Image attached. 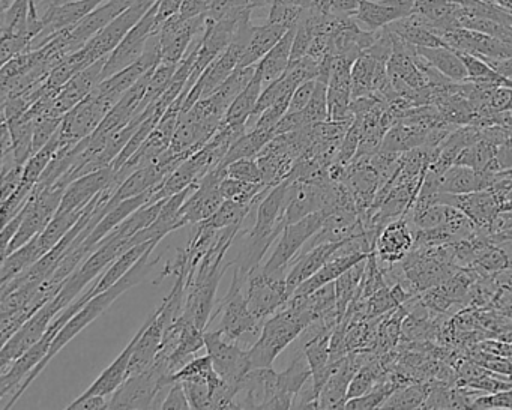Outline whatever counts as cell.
<instances>
[{
    "mask_svg": "<svg viewBox=\"0 0 512 410\" xmlns=\"http://www.w3.org/2000/svg\"><path fill=\"white\" fill-rule=\"evenodd\" d=\"M241 227L223 230L202 260L194 268L188 269L184 319L193 322L203 331L208 329L214 314L218 286L227 269L233 266V262H227L226 257L233 242L241 233Z\"/></svg>",
    "mask_w": 512,
    "mask_h": 410,
    "instance_id": "obj_1",
    "label": "cell"
},
{
    "mask_svg": "<svg viewBox=\"0 0 512 410\" xmlns=\"http://www.w3.org/2000/svg\"><path fill=\"white\" fill-rule=\"evenodd\" d=\"M158 244L152 245L145 254H143L142 259L134 265V268L125 275L122 280H119L115 286L110 287V289L104 290V292L98 293V295L92 296L67 323H65L64 328L59 331V334L56 335L55 341H53L52 347H50L49 355L46 356L43 362L26 377L25 382L22 383L19 389H17L16 394L10 398L7 406H5V410L11 409L17 401L22 397L23 392L32 385L35 379L43 373L44 368L49 365V362L70 343L73 338H76L83 329L88 328L95 319L103 316L106 313L107 308L119 298V296L124 295L127 290L133 289L137 284L142 283L148 278V275L151 274L152 269L158 265L160 262V257L157 259L151 260L152 253H154L155 247Z\"/></svg>",
    "mask_w": 512,
    "mask_h": 410,
    "instance_id": "obj_2",
    "label": "cell"
},
{
    "mask_svg": "<svg viewBox=\"0 0 512 410\" xmlns=\"http://www.w3.org/2000/svg\"><path fill=\"white\" fill-rule=\"evenodd\" d=\"M317 317L307 308L286 304L263 325L256 343L248 349L251 370L272 367L275 359L286 350L302 332L316 322Z\"/></svg>",
    "mask_w": 512,
    "mask_h": 410,
    "instance_id": "obj_3",
    "label": "cell"
},
{
    "mask_svg": "<svg viewBox=\"0 0 512 410\" xmlns=\"http://www.w3.org/2000/svg\"><path fill=\"white\" fill-rule=\"evenodd\" d=\"M248 275L241 272V269L233 266V278L230 289L226 296L215 305L214 314H212V325L217 317H220L217 331H220L227 340L238 343L245 335H254L259 337L265 323L260 322L248 307L247 298H245L244 287ZM208 326V328H209Z\"/></svg>",
    "mask_w": 512,
    "mask_h": 410,
    "instance_id": "obj_4",
    "label": "cell"
},
{
    "mask_svg": "<svg viewBox=\"0 0 512 410\" xmlns=\"http://www.w3.org/2000/svg\"><path fill=\"white\" fill-rule=\"evenodd\" d=\"M92 298L91 290H86L80 298H77L73 304L68 305L50 325L49 331L44 334V337L38 341L37 344L31 347L28 352L23 353L19 359L13 362L4 373L0 374V398L8 397L11 394L13 397L17 389L25 382L26 377L41 364L49 355L50 347L55 341L56 335L59 334L65 323Z\"/></svg>",
    "mask_w": 512,
    "mask_h": 410,
    "instance_id": "obj_5",
    "label": "cell"
},
{
    "mask_svg": "<svg viewBox=\"0 0 512 410\" xmlns=\"http://www.w3.org/2000/svg\"><path fill=\"white\" fill-rule=\"evenodd\" d=\"M173 383V373L160 359L122 382L110 398V409H151L157 395Z\"/></svg>",
    "mask_w": 512,
    "mask_h": 410,
    "instance_id": "obj_6",
    "label": "cell"
},
{
    "mask_svg": "<svg viewBox=\"0 0 512 410\" xmlns=\"http://www.w3.org/2000/svg\"><path fill=\"white\" fill-rule=\"evenodd\" d=\"M287 274H269L260 268L250 272L245 281L244 293L251 313L265 323L269 317L286 307L290 299Z\"/></svg>",
    "mask_w": 512,
    "mask_h": 410,
    "instance_id": "obj_7",
    "label": "cell"
},
{
    "mask_svg": "<svg viewBox=\"0 0 512 410\" xmlns=\"http://www.w3.org/2000/svg\"><path fill=\"white\" fill-rule=\"evenodd\" d=\"M326 215V211H317L296 223L287 224L268 262L262 265L263 271L269 274H287V268L292 265L305 244L322 229Z\"/></svg>",
    "mask_w": 512,
    "mask_h": 410,
    "instance_id": "obj_8",
    "label": "cell"
},
{
    "mask_svg": "<svg viewBox=\"0 0 512 410\" xmlns=\"http://www.w3.org/2000/svg\"><path fill=\"white\" fill-rule=\"evenodd\" d=\"M157 0H134L133 5L124 13L119 14L103 31L98 32L83 49L86 53L88 65L95 64L100 59L107 58L119 44L122 43L128 32L143 19L146 13L154 7Z\"/></svg>",
    "mask_w": 512,
    "mask_h": 410,
    "instance_id": "obj_9",
    "label": "cell"
},
{
    "mask_svg": "<svg viewBox=\"0 0 512 410\" xmlns=\"http://www.w3.org/2000/svg\"><path fill=\"white\" fill-rule=\"evenodd\" d=\"M157 2L143 16V19L128 32L122 43L107 56L103 70V80L115 76L116 73L130 67L145 55L149 40L160 31V25L157 22Z\"/></svg>",
    "mask_w": 512,
    "mask_h": 410,
    "instance_id": "obj_10",
    "label": "cell"
},
{
    "mask_svg": "<svg viewBox=\"0 0 512 410\" xmlns=\"http://www.w3.org/2000/svg\"><path fill=\"white\" fill-rule=\"evenodd\" d=\"M62 307L58 299H52L46 305L40 308L7 343L2 344L0 350V373H4L16 359H19L23 353L28 352L34 344H37L41 338L49 331L53 320L62 313Z\"/></svg>",
    "mask_w": 512,
    "mask_h": 410,
    "instance_id": "obj_11",
    "label": "cell"
},
{
    "mask_svg": "<svg viewBox=\"0 0 512 410\" xmlns=\"http://www.w3.org/2000/svg\"><path fill=\"white\" fill-rule=\"evenodd\" d=\"M113 107L115 106L107 98L94 89L79 106L70 110L62 119L59 130L61 143H79L92 136Z\"/></svg>",
    "mask_w": 512,
    "mask_h": 410,
    "instance_id": "obj_12",
    "label": "cell"
},
{
    "mask_svg": "<svg viewBox=\"0 0 512 410\" xmlns=\"http://www.w3.org/2000/svg\"><path fill=\"white\" fill-rule=\"evenodd\" d=\"M203 337L206 352L221 379L232 385H241L242 379L251 371L248 349H241L235 341L227 340L217 329H206Z\"/></svg>",
    "mask_w": 512,
    "mask_h": 410,
    "instance_id": "obj_13",
    "label": "cell"
},
{
    "mask_svg": "<svg viewBox=\"0 0 512 410\" xmlns=\"http://www.w3.org/2000/svg\"><path fill=\"white\" fill-rule=\"evenodd\" d=\"M206 28V16L184 20L181 14L170 17L158 31L161 47V61L169 64H181L194 41L203 35Z\"/></svg>",
    "mask_w": 512,
    "mask_h": 410,
    "instance_id": "obj_14",
    "label": "cell"
},
{
    "mask_svg": "<svg viewBox=\"0 0 512 410\" xmlns=\"http://www.w3.org/2000/svg\"><path fill=\"white\" fill-rule=\"evenodd\" d=\"M133 2L134 0H106L97 10L89 13L82 22L59 32L62 35V40H64L68 55L83 49L98 32L103 31L119 14L124 13L128 7H131Z\"/></svg>",
    "mask_w": 512,
    "mask_h": 410,
    "instance_id": "obj_15",
    "label": "cell"
},
{
    "mask_svg": "<svg viewBox=\"0 0 512 410\" xmlns=\"http://www.w3.org/2000/svg\"><path fill=\"white\" fill-rule=\"evenodd\" d=\"M106 0H73L67 4L55 5V7H44L43 17L44 31L40 37L35 38L32 43V50L40 49L52 41L59 32L71 28L82 22L89 13L97 10Z\"/></svg>",
    "mask_w": 512,
    "mask_h": 410,
    "instance_id": "obj_16",
    "label": "cell"
},
{
    "mask_svg": "<svg viewBox=\"0 0 512 410\" xmlns=\"http://www.w3.org/2000/svg\"><path fill=\"white\" fill-rule=\"evenodd\" d=\"M107 58L100 59L95 64L89 65L85 70L73 77L59 92L56 100L53 101L50 115L64 118L70 110L79 106L101 82H103V70Z\"/></svg>",
    "mask_w": 512,
    "mask_h": 410,
    "instance_id": "obj_17",
    "label": "cell"
},
{
    "mask_svg": "<svg viewBox=\"0 0 512 410\" xmlns=\"http://www.w3.org/2000/svg\"><path fill=\"white\" fill-rule=\"evenodd\" d=\"M415 248V233L410 229L406 217L392 220L380 230L374 245V253L380 263L397 265L406 259L407 254Z\"/></svg>",
    "mask_w": 512,
    "mask_h": 410,
    "instance_id": "obj_18",
    "label": "cell"
},
{
    "mask_svg": "<svg viewBox=\"0 0 512 410\" xmlns=\"http://www.w3.org/2000/svg\"><path fill=\"white\" fill-rule=\"evenodd\" d=\"M115 173L116 170L110 166L106 169L97 170V172L88 173V175L71 182L65 190L58 214H70V212H79L86 209V206L98 194L103 193L109 187L110 182L115 178Z\"/></svg>",
    "mask_w": 512,
    "mask_h": 410,
    "instance_id": "obj_19",
    "label": "cell"
},
{
    "mask_svg": "<svg viewBox=\"0 0 512 410\" xmlns=\"http://www.w3.org/2000/svg\"><path fill=\"white\" fill-rule=\"evenodd\" d=\"M439 203L461 209L478 229H488L491 221L502 211V202L491 190L475 191L469 194H440Z\"/></svg>",
    "mask_w": 512,
    "mask_h": 410,
    "instance_id": "obj_20",
    "label": "cell"
},
{
    "mask_svg": "<svg viewBox=\"0 0 512 410\" xmlns=\"http://www.w3.org/2000/svg\"><path fill=\"white\" fill-rule=\"evenodd\" d=\"M164 331H166V323L161 317V305H158L157 310L146 319L140 328V337L137 340L133 356H131L128 376L140 373L154 364L158 353H160L161 344H163Z\"/></svg>",
    "mask_w": 512,
    "mask_h": 410,
    "instance_id": "obj_21",
    "label": "cell"
},
{
    "mask_svg": "<svg viewBox=\"0 0 512 410\" xmlns=\"http://www.w3.org/2000/svg\"><path fill=\"white\" fill-rule=\"evenodd\" d=\"M415 13V0H361L355 17L367 31H380Z\"/></svg>",
    "mask_w": 512,
    "mask_h": 410,
    "instance_id": "obj_22",
    "label": "cell"
},
{
    "mask_svg": "<svg viewBox=\"0 0 512 410\" xmlns=\"http://www.w3.org/2000/svg\"><path fill=\"white\" fill-rule=\"evenodd\" d=\"M500 173L478 172L466 166L452 164L440 176L439 187L442 193L469 194L475 191L490 190L499 182Z\"/></svg>",
    "mask_w": 512,
    "mask_h": 410,
    "instance_id": "obj_23",
    "label": "cell"
},
{
    "mask_svg": "<svg viewBox=\"0 0 512 410\" xmlns=\"http://www.w3.org/2000/svg\"><path fill=\"white\" fill-rule=\"evenodd\" d=\"M343 242H331V244L317 245L311 250L301 251L292 262L289 274H287V290L290 296L305 280L316 274L326 262L334 257Z\"/></svg>",
    "mask_w": 512,
    "mask_h": 410,
    "instance_id": "obj_24",
    "label": "cell"
},
{
    "mask_svg": "<svg viewBox=\"0 0 512 410\" xmlns=\"http://www.w3.org/2000/svg\"><path fill=\"white\" fill-rule=\"evenodd\" d=\"M344 244V242H343ZM343 244L338 248L337 253L334 254L329 262H326L316 274L311 275L308 280H305L298 289L293 292L292 296H307L319 290L320 287L326 284L334 283L340 275H343L347 269L355 266L356 263L362 262L367 259V253H349L343 250Z\"/></svg>",
    "mask_w": 512,
    "mask_h": 410,
    "instance_id": "obj_25",
    "label": "cell"
},
{
    "mask_svg": "<svg viewBox=\"0 0 512 410\" xmlns=\"http://www.w3.org/2000/svg\"><path fill=\"white\" fill-rule=\"evenodd\" d=\"M140 337V329L134 335L133 340L128 343V346L122 350L121 355L100 374L97 380L83 392L80 397L86 398L91 395H112L119 386L122 385L128 376V368H130L131 356H133L134 349H136L137 340Z\"/></svg>",
    "mask_w": 512,
    "mask_h": 410,
    "instance_id": "obj_26",
    "label": "cell"
},
{
    "mask_svg": "<svg viewBox=\"0 0 512 410\" xmlns=\"http://www.w3.org/2000/svg\"><path fill=\"white\" fill-rule=\"evenodd\" d=\"M296 28L290 29L284 37L266 53L265 58L257 64V70L262 74L263 88L271 85L275 80L286 74L292 61L293 41H295Z\"/></svg>",
    "mask_w": 512,
    "mask_h": 410,
    "instance_id": "obj_27",
    "label": "cell"
},
{
    "mask_svg": "<svg viewBox=\"0 0 512 410\" xmlns=\"http://www.w3.org/2000/svg\"><path fill=\"white\" fill-rule=\"evenodd\" d=\"M395 35L415 47H443L442 38L431 31V23L421 14L413 13L388 25ZM448 47V46H446Z\"/></svg>",
    "mask_w": 512,
    "mask_h": 410,
    "instance_id": "obj_28",
    "label": "cell"
},
{
    "mask_svg": "<svg viewBox=\"0 0 512 410\" xmlns=\"http://www.w3.org/2000/svg\"><path fill=\"white\" fill-rule=\"evenodd\" d=\"M286 32V28L271 22H266L262 26H253L250 41H248L244 55L241 56L239 67H253V65L259 64L265 58L266 53L284 37Z\"/></svg>",
    "mask_w": 512,
    "mask_h": 410,
    "instance_id": "obj_29",
    "label": "cell"
},
{
    "mask_svg": "<svg viewBox=\"0 0 512 410\" xmlns=\"http://www.w3.org/2000/svg\"><path fill=\"white\" fill-rule=\"evenodd\" d=\"M154 244H160V241L143 242V244L134 245L133 248L125 251L119 259H116L115 262L112 263V266H109V268L104 271V274L98 278L97 283L91 287L92 296L98 295V293L115 286L119 280H122V278L134 268V265L142 259L143 254Z\"/></svg>",
    "mask_w": 512,
    "mask_h": 410,
    "instance_id": "obj_30",
    "label": "cell"
},
{
    "mask_svg": "<svg viewBox=\"0 0 512 410\" xmlns=\"http://www.w3.org/2000/svg\"><path fill=\"white\" fill-rule=\"evenodd\" d=\"M419 55L431 65L436 68L440 74L446 79L452 80L455 83L466 82L467 74L466 67L461 61L460 55L455 50L449 47H416Z\"/></svg>",
    "mask_w": 512,
    "mask_h": 410,
    "instance_id": "obj_31",
    "label": "cell"
},
{
    "mask_svg": "<svg viewBox=\"0 0 512 410\" xmlns=\"http://www.w3.org/2000/svg\"><path fill=\"white\" fill-rule=\"evenodd\" d=\"M263 91L262 74L256 70L253 80L248 83L247 88L241 92L233 101L232 106L227 110L226 119L224 122L235 127H247L250 122L251 116L254 115L257 103H259L260 95Z\"/></svg>",
    "mask_w": 512,
    "mask_h": 410,
    "instance_id": "obj_32",
    "label": "cell"
},
{
    "mask_svg": "<svg viewBox=\"0 0 512 410\" xmlns=\"http://www.w3.org/2000/svg\"><path fill=\"white\" fill-rule=\"evenodd\" d=\"M428 131L430 130L407 124V122H397L383 137L380 151L404 154L412 149L422 148L427 143Z\"/></svg>",
    "mask_w": 512,
    "mask_h": 410,
    "instance_id": "obj_33",
    "label": "cell"
},
{
    "mask_svg": "<svg viewBox=\"0 0 512 410\" xmlns=\"http://www.w3.org/2000/svg\"><path fill=\"white\" fill-rule=\"evenodd\" d=\"M365 266H367V259L356 263L355 266L347 269L343 275H340L334 281L335 296H337V313L340 320L343 319L352 301L362 296V280H364Z\"/></svg>",
    "mask_w": 512,
    "mask_h": 410,
    "instance_id": "obj_34",
    "label": "cell"
},
{
    "mask_svg": "<svg viewBox=\"0 0 512 410\" xmlns=\"http://www.w3.org/2000/svg\"><path fill=\"white\" fill-rule=\"evenodd\" d=\"M460 5L451 0H415V13L424 16L431 23V31L439 35L445 29L460 26L455 20Z\"/></svg>",
    "mask_w": 512,
    "mask_h": 410,
    "instance_id": "obj_35",
    "label": "cell"
},
{
    "mask_svg": "<svg viewBox=\"0 0 512 410\" xmlns=\"http://www.w3.org/2000/svg\"><path fill=\"white\" fill-rule=\"evenodd\" d=\"M41 257H43V253H41L40 247H38L37 238H34L32 241H29L28 244L20 247L19 250L11 253L10 256L2 259L0 283H8V281L25 274Z\"/></svg>",
    "mask_w": 512,
    "mask_h": 410,
    "instance_id": "obj_36",
    "label": "cell"
},
{
    "mask_svg": "<svg viewBox=\"0 0 512 410\" xmlns=\"http://www.w3.org/2000/svg\"><path fill=\"white\" fill-rule=\"evenodd\" d=\"M265 184L238 181V179L224 178L220 184V191L224 200L241 203V205H259L263 197L271 191Z\"/></svg>",
    "mask_w": 512,
    "mask_h": 410,
    "instance_id": "obj_37",
    "label": "cell"
},
{
    "mask_svg": "<svg viewBox=\"0 0 512 410\" xmlns=\"http://www.w3.org/2000/svg\"><path fill=\"white\" fill-rule=\"evenodd\" d=\"M496 151V143L484 136V131H482L481 139L463 149L454 164L470 167V169L478 170V172H485L488 164L496 158Z\"/></svg>",
    "mask_w": 512,
    "mask_h": 410,
    "instance_id": "obj_38",
    "label": "cell"
},
{
    "mask_svg": "<svg viewBox=\"0 0 512 410\" xmlns=\"http://www.w3.org/2000/svg\"><path fill=\"white\" fill-rule=\"evenodd\" d=\"M377 64L379 61L367 52L356 59L352 67V100L373 95Z\"/></svg>",
    "mask_w": 512,
    "mask_h": 410,
    "instance_id": "obj_39",
    "label": "cell"
},
{
    "mask_svg": "<svg viewBox=\"0 0 512 410\" xmlns=\"http://www.w3.org/2000/svg\"><path fill=\"white\" fill-rule=\"evenodd\" d=\"M430 391L431 385L428 383L400 386L380 409H422Z\"/></svg>",
    "mask_w": 512,
    "mask_h": 410,
    "instance_id": "obj_40",
    "label": "cell"
},
{
    "mask_svg": "<svg viewBox=\"0 0 512 410\" xmlns=\"http://www.w3.org/2000/svg\"><path fill=\"white\" fill-rule=\"evenodd\" d=\"M254 206L256 205H241V203L224 200L220 209L211 218L203 221V224L217 230V232H223V230L230 229V227L242 226L250 212L253 211Z\"/></svg>",
    "mask_w": 512,
    "mask_h": 410,
    "instance_id": "obj_41",
    "label": "cell"
},
{
    "mask_svg": "<svg viewBox=\"0 0 512 410\" xmlns=\"http://www.w3.org/2000/svg\"><path fill=\"white\" fill-rule=\"evenodd\" d=\"M398 388H400V385L395 382L394 377H388L385 374L367 394L347 400L344 409L368 410L377 409V407L380 409L383 403L391 397L392 392Z\"/></svg>",
    "mask_w": 512,
    "mask_h": 410,
    "instance_id": "obj_42",
    "label": "cell"
},
{
    "mask_svg": "<svg viewBox=\"0 0 512 410\" xmlns=\"http://www.w3.org/2000/svg\"><path fill=\"white\" fill-rule=\"evenodd\" d=\"M59 148H61V139H59L58 131V134H56L43 149L35 152V154L29 158L28 163L25 164V178H23V182L35 187L37 182L40 181L41 176L46 172L47 167L52 163L53 157H55Z\"/></svg>",
    "mask_w": 512,
    "mask_h": 410,
    "instance_id": "obj_43",
    "label": "cell"
},
{
    "mask_svg": "<svg viewBox=\"0 0 512 410\" xmlns=\"http://www.w3.org/2000/svg\"><path fill=\"white\" fill-rule=\"evenodd\" d=\"M385 374V368H383V364L379 362V359H374V361L371 359V361L365 362L356 371L355 376H353L347 397L350 400V398L361 397V395L367 394Z\"/></svg>",
    "mask_w": 512,
    "mask_h": 410,
    "instance_id": "obj_44",
    "label": "cell"
},
{
    "mask_svg": "<svg viewBox=\"0 0 512 410\" xmlns=\"http://www.w3.org/2000/svg\"><path fill=\"white\" fill-rule=\"evenodd\" d=\"M178 67L179 64H169V62L160 61V64L155 67L154 73H152L151 80H149L148 91H146L145 98H143L139 113H142L149 104L154 103L155 100H158L166 92V89L172 83L173 76H175Z\"/></svg>",
    "mask_w": 512,
    "mask_h": 410,
    "instance_id": "obj_45",
    "label": "cell"
},
{
    "mask_svg": "<svg viewBox=\"0 0 512 410\" xmlns=\"http://www.w3.org/2000/svg\"><path fill=\"white\" fill-rule=\"evenodd\" d=\"M305 124L314 125L329 121L328 112V83L317 80L316 91L308 106L302 110Z\"/></svg>",
    "mask_w": 512,
    "mask_h": 410,
    "instance_id": "obj_46",
    "label": "cell"
},
{
    "mask_svg": "<svg viewBox=\"0 0 512 410\" xmlns=\"http://www.w3.org/2000/svg\"><path fill=\"white\" fill-rule=\"evenodd\" d=\"M224 169H226V178L263 184L262 170H260L256 158H242V160L233 161Z\"/></svg>",
    "mask_w": 512,
    "mask_h": 410,
    "instance_id": "obj_47",
    "label": "cell"
},
{
    "mask_svg": "<svg viewBox=\"0 0 512 410\" xmlns=\"http://www.w3.org/2000/svg\"><path fill=\"white\" fill-rule=\"evenodd\" d=\"M304 13V8L286 4H271L269 5L268 22L283 26L290 31V29L298 28Z\"/></svg>",
    "mask_w": 512,
    "mask_h": 410,
    "instance_id": "obj_48",
    "label": "cell"
},
{
    "mask_svg": "<svg viewBox=\"0 0 512 410\" xmlns=\"http://www.w3.org/2000/svg\"><path fill=\"white\" fill-rule=\"evenodd\" d=\"M470 409H512V388L475 398Z\"/></svg>",
    "mask_w": 512,
    "mask_h": 410,
    "instance_id": "obj_49",
    "label": "cell"
},
{
    "mask_svg": "<svg viewBox=\"0 0 512 410\" xmlns=\"http://www.w3.org/2000/svg\"><path fill=\"white\" fill-rule=\"evenodd\" d=\"M161 409H191L187 392H185L184 383L176 380V382H173L172 385H170L169 394H167V397L164 398L163 403H161Z\"/></svg>",
    "mask_w": 512,
    "mask_h": 410,
    "instance_id": "obj_50",
    "label": "cell"
},
{
    "mask_svg": "<svg viewBox=\"0 0 512 410\" xmlns=\"http://www.w3.org/2000/svg\"><path fill=\"white\" fill-rule=\"evenodd\" d=\"M316 85L317 80H308V82L302 83L301 86L296 88L292 100H290L289 113L302 112L308 106L311 98H313L314 91H316Z\"/></svg>",
    "mask_w": 512,
    "mask_h": 410,
    "instance_id": "obj_51",
    "label": "cell"
},
{
    "mask_svg": "<svg viewBox=\"0 0 512 410\" xmlns=\"http://www.w3.org/2000/svg\"><path fill=\"white\" fill-rule=\"evenodd\" d=\"M23 178H25V166H16L2 175V202L22 185Z\"/></svg>",
    "mask_w": 512,
    "mask_h": 410,
    "instance_id": "obj_52",
    "label": "cell"
},
{
    "mask_svg": "<svg viewBox=\"0 0 512 410\" xmlns=\"http://www.w3.org/2000/svg\"><path fill=\"white\" fill-rule=\"evenodd\" d=\"M214 0H185L181 8V17L184 20L194 19V17L206 16L211 10Z\"/></svg>",
    "mask_w": 512,
    "mask_h": 410,
    "instance_id": "obj_53",
    "label": "cell"
},
{
    "mask_svg": "<svg viewBox=\"0 0 512 410\" xmlns=\"http://www.w3.org/2000/svg\"><path fill=\"white\" fill-rule=\"evenodd\" d=\"M490 106L499 113L512 112V88L499 86V88L494 89Z\"/></svg>",
    "mask_w": 512,
    "mask_h": 410,
    "instance_id": "obj_54",
    "label": "cell"
},
{
    "mask_svg": "<svg viewBox=\"0 0 512 410\" xmlns=\"http://www.w3.org/2000/svg\"><path fill=\"white\" fill-rule=\"evenodd\" d=\"M67 409H110V400H107L106 395H91V397L76 398Z\"/></svg>",
    "mask_w": 512,
    "mask_h": 410,
    "instance_id": "obj_55",
    "label": "cell"
},
{
    "mask_svg": "<svg viewBox=\"0 0 512 410\" xmlns=\"http://www.w3.org/2000/svg\"><path fill=\"white\" fill-rule=\"evenodd\" d=\"M184 2L185 0H158L157 22L158 25H160V28L166 20L170 19V17L181 13V8L182 5H184Z\"/></svg>",
    "mask_w": 512,
    "mask_h": 410,
    "instance_id": "obj_56",
    "label": "cell"
},
{
    "mask_svg": "<svg viewBox=\"0 0 512 410\" xmlns=\"http://www.w3.org/2000/svg\"><path fill=\"white\" fill-rule=\"evenodd\" d=\"M496 161L500 170H512V133L497 146Z\"/></svg>",
    "mask_w": 512,
    "mask_h": 410,
    "instance_id": "obj_57",
    "label": "cell"
},
{
    "mask_svg": "<svg viewBox=\"0 0 512 410\" xmlns=\"http://www.w3.org/2000/svg\"><path fill=\"white\" fill-rule=\"evenodd\" d=\"M361 0H331L332 16H355Z\"/></svg>",
    "mask_w": 512,
    "mask_h": 410,
    "instance_id": "obj_58",
    "label": "cell"
},
{
    "mask_svg": "<svg viewBox=\"0 0 512 410\" xmlns=\"http://www.w3.org/2000/svg\"><path fill=\"white\" fill-rule=\"evenodd\" d=\"M271 4H286L293 5V7L304 8L308 10L313 5V0H268V7Z\"/></svg>",
    "mask_w": 512,
    "mask_h": 410,
    "instance_id": "obj_59",
    "label": "cell"
},
{
    "mask_svg": "<svg viewBox=\"0 0 512 410\" xmlns=\"http://www.w3.org/2000/svg\"><path fill=\"white\" fill-rule=\"evenodd\" d=\"M451 2L461 5V7H467V5L476 4V2H487V0H451Z\"/></svg>",
    "mask_w": 512,
    "mask_h": 410,
    "instance_id": "obj_60",
    "label": "cell"
},
{
    "mask_svg": "<svg viewBox=\"0 0 512 410\" xmlns=\"http://www.w3.org/2000/svg\"><path fill=\"white\" fill-rule=\"evenodd\" d=\"M499 247H502L503 250L506 251V254H508L509 259H511V263H512V241L503 242V244H499Z\"/></svg>",
    "mask_w": 512,
    "mask_h": 410,
    "instance_id": "obj_61",
    "label": "cell"
},
{
    "mask_svg": "<svg viewBox=\"0 0 512 410\" xmlns=\"http://www.w3.org/2000/svg\"><path fill=\"white\" fill-rule=\"evenodd\" d=\"M0 4H2V11H7L14 4V0H0Z\"/></svg>",
    "mask_w": 512,
    "mask_h": 410,
    "instance_id": "obj_62",
    "label": "cell"
},
{
    "mask_svg": "<svg viewBox=\"0 0 512 410\" xmlns=\"http://www.w3.org/2000/svg\"><path fill=\"white\" fill-rule=\"evenodd\" d=\"M32 2H35V4H37L38 7H40V5L43 4V2H46V0H32Z\"/></svg>",
    "mask_w": 512,
    "mask_h": 410,
    "instance_id": "obj_63",
    "label": "cell"
}]
</instances>
